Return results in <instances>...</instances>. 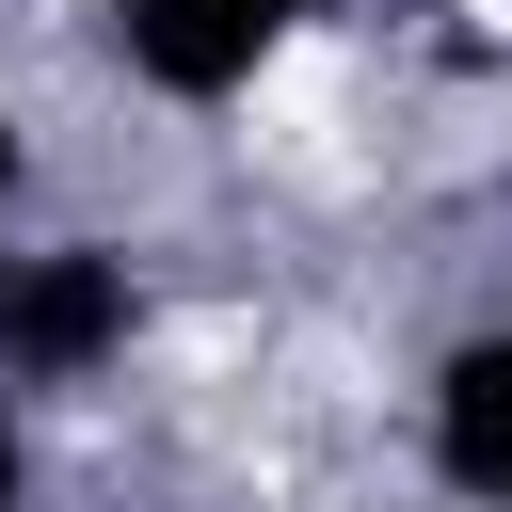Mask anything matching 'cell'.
Segmentation results:
<instances>
[{"label": "cell", "instance_id": "obj_2", "mask_svg": "<svg viewBox=\"0 0 512 512\" xmlns=\"http://www.w3.org/2000/svg\"><path fill=\"white\" fill-rule=\"evenodd\" d=\"M320 16H336V0H96L112 64H128L160 112H240Z\"/></svg>", "mask_w": 512, "mask_h": 512}, {"label": "cell", "instance_id": "obj_4", "mask_svg": "<svg viewBox=\"0 0 512 512\" xmlns=\"http://www.w3.org/2000/svg\"><path fill=\"white\" fill-rule=\"evenodd\" d=\"M0 512H32V432H16V400H0Z\"/></svg>", "mask_w": 512, "mask_h": 512}, {"label": "cell", "instance_id": "obj_3", "mask_svg": "<svg viewBox=\"0 0 512 512\" xmlns=\"http://www.w3.org/2000/svg\"><path fill=\"white\" fill-rule=\"evenodd\" d=\"M416 448H432V480H448L464 512H512V320H480V336L432 352V384H416Z\"/></svg>", "mask_w": 512, "mask_h": 512}, {"label": "cell", "instance_id": "obj_1", "mask_svg": "<svg viewBox=\"0 0 512 512\" xmlns=\"http://www.w3.org/2000/svg\"><path fill=\"white\" fill-rule=\"evenodd\" d=\"M144 336V272L112 240H0V384H96Z\"/></svg>", "mask_w": 512, "mask_h": 512}, {"label": "cell", "instance_id": "obj_5", "mask_svg": "<svg viewBox=\"0 0 512 512\" xmlns=\"http://www.w3.org/2000/svg\"><path fill=\"white\" fill-rule=\"evenodd\" d=\"M16 176H32V144H16V96H0V224H16Z\"/></svg>", "mask_w": 512, "mask_h": 512}]
</instances>
